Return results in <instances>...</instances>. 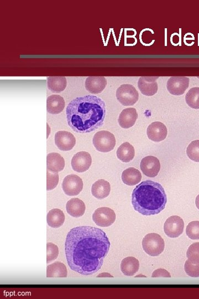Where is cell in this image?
Returning <instances> with one entry per match:
<instances>
[{
    "label": "cell",
    "mask_w": 199,
    "mask_h": 299,
    "mask_svg": "<svg viewBox=\"0 0 199 299\" xmlns=\"http://www.w3.org/2000/svg\"><path fill=\"white\" fill-rule=\"evenodd\" d=\"M110 245L102 229L90 226L75 227L68 233L66 238L68 265L81 275H93L101 268Z\"/></svg>",
    "instance_id": "obj_1"
},
{
    "label": "cell",
    "mask_w": 199,
    "mask_h": 299,
    "mask_svg": "<svg viewBox=\"0 0 199 299\" xmlns=\"http://www.w3.org/2000/svg\"><path fill=\"white\" fill-rule=\"evenodd\" d=\"M105 103L97 96L78 97L68 104L66 110L69 126L78 133H89L104 124Z\"/></svg>",
    "instance_id": "obj_2"
},
{
    "label": "cell",
    "mask_w": 199,
    "mask_h": 299,
    "mask_svg": "<svg viewBox=\"0 0 199 299\" xmlns=\"http://www.w3.org/2000/svg\"><path fill=\"white\" fill-rule=\"evenodd\" d=\"M167 203L166 193L159 183L145 181L133 191L132 204L135 210L146 216L160 213Z\"/></svg>",
    "instance_id": "obj_3"
},
{
    "label": "cell",
    "mask_w": 199,
    "mask_h": 299,
    "mask_svg": "<svg viewBox=\"0 0 199 299\" xmlns=\"http://www.w3.org/2000/svg\"><path fill=\"white\" fill-rule=\"evenodd\" d=\"M142 247L147 254L156 256L163 253L165 247V243L159 234L149 233L144 237Z\"/></svg>",
    "instance_id": "obj_4"
},
{
    "label": "cell",
    "mask_w": 199,
    "mask_h": 299,
    "mask_svg": "<svg viewBox=\"0 0 199 299\" xmlns=\"http://www.w3.org/2000/svg\"><path fill=\"white\" fill-rule=\"evenodd\" d=\"M93 145L98 151L108 152L114 150L116 145V138L110 132L102 130L96 133L93 139Z\"/></svg>",
    "instance_id": "obj_5"
},
{
    "label": "cell",
    "mask_w": 199,
    "mask_h": 299,
    "mask_svg": "<svg viewBox=\"0 0 199 299\" xmlns=\"http://www.w3.org/2000/svg\"><path fill=\"white\" fill-rule=\"evenodd\" d=\"M116 98L124 106H132L139 99V93L132 85H121L116 91Z\"/></svg>",
    "instance_id": "obj_6"
},
{
    "label": "cell",
    "mask_w": 199,
    "mask_h": 299,
    "mask_svg": "<svg viewBox=\"0 0 199 299\" xmlns=\"http://www.w3.org/2000/svg\"><path fill=\"white\" fill-rule=\"evenodd\" d=\"M116 218L114 211L105 207L98 208L93 215V220L95 224L101 227L111 226L114 223Z\"/></svg>",
    "instance_id": "obj_7"
},
{
    "label": "cell",
    "mask_w": 199,
    "mask_h": 299,
    "mask_svg": "<svg viewBox=\"0 0 199 299\" xmlns=\"http://www.w3.org/2000/svg\"><path fill=\"white\" fill-rule=\"evenodd\" d=\"M83 180L76 175L66 176L63 182L62 189L69 196H77L83 189Z\"/></svg>",
    "instance_id": "obj_8"
},
{
    "label": "cell",
    "mask_w": 199,
    "mask_h": 299,
    "mask_svg": "<svg viewBox=\"0 0 199 299\" xmlns=\"http://www.w3.org/2000/svg\"><path fill=\"white\" fill-rule=\"evenodd\" d=\"M184 222L183 220L177 215L168 218L164 224V232L170 238H175L183 233Z\"/></svg>",
    "instance_id": "obj_9"
},
{
    "label": "cell",
    "mask_w": 199,
    "mask_h": 299,
    "mask_svg": "<svg viewBox=\"0 0 199 299\" xmlns=\"http://www.w3.org/2000/svg\"><path fill=\"white\" fill-rule=\"evenodd\" d=\"M190 79L185 76H172L167 82L168 92L174 95H181L188 88Z\"/></svg>",
    "instance_id": "obj_10"
},
{
    "label": "cell",
    "mask_w": 199,
    "mask_h": 299,
    "mask_svg": "<svg viewBox=\"0 0 199 299\" xmlns=\"http://www.w3.org/2000/svg\"><path fill=\"white\" fill-rule=\"evenodd\" d=\"M92 164V156L86 151L78 152L72 159L73 170L79 173H83L88 170L91 168Z\"/></svg>",
    "instance_id": "obj_11"
},
{
    "label": "cell",
    "mask_w": 199,
    "mask_h": 299,
    "mask_svg": "<svg viewBox=\"0 0 199 299\" xmlns=\"http://www.w3.org/2000/svg\"><path fill=\"white\" fill-rule=\"evenodd\" d=\"M140 167L144 175L153 178L159 174L161 170V163L156 157L148 156L142 160Z\"/></svg>",
    "instance_id": "obj_12"
},
{
    "label": "cell",
    "mask_w": 199,
    "mask_h": 299,
    "mask_svg": "<svg viewBox=\"0 0 199 299\" xmlns=\"http://www.w3.org/2000/svg\"><path fill=\"white\" fill-rule=\"evenodd\" d=\"M55 144L59 150L69 151L76 144V138L70 132L59 131L55 135Z\"/></svg>",
    "instance_id": "obj_13"
},
{
    "label": "cell",
    "mask_w": 199,
    "mask_h": 299,
    "mask_svg": "<svg viewBox=\"0 0 199 299\" xmlns=\"http://www.w3.org/2000/svg\"><path fill=\"white\" fill-rule=\"evenodd\" d=\"M147 134L150 141L161 142L167 137L168 130L166 125L162 122H155L149 125Z\"/></svg>",
    "instance_id": "obj_14"
},
{
    "label": "cell",
    "mask_w": 199,
    "mask_h": 299,
    "mask_svg": "<svg viewBox=\"0 0 199 299\" xmlns=\"http://www.w3.org/2000/svg\"><path fill=\"white\" fill-rule=\"evenodd\" d=\"M159 76H141L138 82L139 88L143 95L151 96L157 93V79Z\"/></svg>",
    "instance_id": "obj_15"
},
{
    "label": "cell",
    "mask_w": 199,
    "mask_h": 299,
    "mask_svg": "<svg viewBox=\"0 0 199 299\" xmlns=\"http://www.w3.org/2000/svg\"><path fill=\"white\" fill-rule=\"evenodd\" d=\"M107 86L106 79L104 76H89L85 81V88L92 94L101 93Z\"/></svg>",
    "instance_id": "obj_16"
},
{
    "label": "cell",
    "mask_w": 199,
    "mask_h": 299,
    "mask_svg": "<svg viewBox=\"0 0 199 299\" xmlns=\"http://www.w3.org/2000/svg\"><path fill=\"white\" fill-rule=\"evenodd\" d=\"M137 118L138 114L135 108H126L122 111L119 117L118 122L121 128L128 129L134 126Z\"/></svg>",
    "instance_id": "obj_17"
},
{
    "label": "cell",
    "mask_w": 199,
    "mask_h": 299,
    "mask_svg": "<svg viewBox=\"0 0 199 299\" xmlns=\"http://www.w3.org/2000/svg\"><path fill=\"white\" fill-rule=\"evenodd\" d=\"M65 103L62 96L59 95H52L47 100V112L51 114H59L63 112Z\"/></svg>",
    "instance_id": "obj_18"
},
{
    "label": "cell",
    "mask_w": 199,
    "mask_h": 299,
    "mask_svg": "<svg viewBox=\"0 0 199 299\" xmlns=\"http://www.w3.org/2000/svg\"><path fill=\"white\" fill-rule=\"evenodd\" d=\"M67 213L71 216L79 218L84 214L86 206L83 201L74 198L68 201L66 205Z\"/></svg>",
    "instance_id": "obj_19"
},
{
    "label": "cell",
    "mask_w": 199,
    "mask_h": 299,
    "mask_svg": "<svg viewBox=\"0 0 199 299\" xmlns=\"http://www.w3.org/2000/svg\"><path fill=\"white\" fill-rule=\"evenodd\" d=\"M111 186L107 181L100 179L96 182L92 187V193L94 197L102 200L109 196Z\"/></svg>",
    "instance_id": "obj_20"
},
{
    "label": "cell",
    "mask_w": 199,
    "mask_h": 299,
    "mask_svg": "<svg viewBox=\"0 0 199 299\" xmlns=\"http://www.w3.org/2000/svg\"><path fill=\"white\" fill-rule=\"evenodd\" d=\"M65 167L64 158L58 153H51L47 156V168L52 172H59Z\"/></svg>",
    "instance_id": "obj_21"
},
{
    "label": "cell",
    "mask_w": 199,
    "mask_h": 299,
    "mask_svg": "<svg viewBox=\"0 0 199 299\" xmlns=\"http://www.w3.org/2000/svg\"><path fill=\"white\" fill-rule=\"evenodd\" d=\"M140 268V263L133 256H128L123 260L121 264V269L123 274L133 276Z\"/></svg>",
    "instance_id": "obj_22"
},
{
    "label": "cell",
    "mask_w": 199,
    "mask_h": 299,
    "mask_svg": "<svg viewBox=\"0 0 199 299\" xmlns=\"http://www.w3.org/2000/svg\"><path fill=\"white\" fill-rule=\"evenodd\" d=\"M47 222L48 225L52 228H59L64 223L65 215L62 211L55 208L48 213Z\"/></svg>",
    "instance_id": "obj_23"
},
{
    "label": "cell",
    "mask_w": 199,
    "mask_h": 299,
    "mask_svg": "<svg viewBox=\"0 0 199 299\" xmlns=\"http://www.w3.org/2000/svg\"><path fill=\"white\" fill-rule=\"evenodd\" d=\"M135 156V150L133 146L128 142L123 143L118 150L117 156L123 163L131 162Z\"/></svg>",
    "instance_id": "obj_24"
},
{
    "label": "cell",
    "mask_w": 199,
    "mask_h": 299,
    "mask_svg": "<svg viewBox=\"0 0 199 299\" xmlns=\"http://www.w3.org/2000/svg\"><path fill=\"white\" fill-rule=\"evenodd\" d=\"M67 81L65 76H49L47 77L48 88L52 92L60 93L67 87Z\"/></svg>",
    "instance_id": "obj_25"
},
{
    "label": "cell",
    "mask_w": 199,
    "mask_h": 299,
    "mask_svg": "<svg viewBox=\"0 0 199 299\" xmlns=\"http://www.w3.org/2000/svg\"><path fill=\"white\" fill-rule=\"evenodd\" d=\"M141 179L142 175L140 171L133 168H128L122 173V182L126 185H136L141 182Z\"/></svg>",
    "instance_id": "obj_26"
},
{
    "label": "cell",
    "mask_w": 199,
    "mask_h": 299,
    "mask_svg": "<svg viewBox=\"0 0 199 299\" xmlns=\"http://www.w3.org/2000/svg\"><path fill=\"white\" fill-rule=\"evenodd\" d=\"M67 273L64 264L60 262H55L47 268V277H66Z\"/></svg>",
    "instance_id": "obj_27"
},
{
    "label": "cell",
    "mask_w": 199,
    "mask_h": 299,
    "mask_svg": "<svg viewBox=\"0 0 199 299\" xmlns=\"http://www.w3.org/2000/svg\"><path fill=\"white\" fill-rule=\"evenodd\" d=\"M185 101L190 108L199 109V88L190 89L185 96Z\"/></svg>",
    "instance_id": "obj_28"
},
{
    "label": "cell",
    "mask_w": 199,
    "mask_h": 299,
    "mask_svg": "<svg viewBox=\"0 0 199 299\" xmlns=\"http://www.w3.org/2000/svg\"><path fill=\"white\" fill-rule=\"evenodd\" d=\"M188 156L196 163H199V141L192 142L189 145L187 149Z\"/></svg>",
    "instance_id": "obj_29"
},
{
    "label": "cell",
    "mask_w": 199,
    "mask_h": 299,
    "mask_svg": "<svg viewBox=\"0 0 199 299\" xmlns=\"http://www.w3.org/2000/svg\"><path fill=\"white\" fill-rule=\"evenodd\" d=\"M58 172H55L47 170V190L51 191L56 188L59 183Z\"/></svg>",
    "instance_id": "obj_30"
},
{
    "label": "cell",
    "mask_w": 199,
    "mask_h": 299,
    "mask_svg": "<svg viewBox=\"0 0 199 299\" xmlns=\"http://www.w3.org/2000/svg\"><path fill=\"white\" fill-rule=\"evenodd\" d=\"M188 260L194 264L199 263V243H195L189 247L187 253Z\"/></svg>",
    "instance_id": "obj_31"
},
{
    "label": "cell",
    "mask_w": 199,
    "mask_h": 299,
    "mask_svg": "<svg viewBox=\"0 0 199 299\" xmlns=\"http://www.w3.org/2000/svg\"><path fill=\"white\" fill-rule=\"evenodd\" d=\"M186 234L191 240H199V221L191 222L187 226Z\"/></svg>",
    "instance_id": "obj_32"
},
{
    "label": "cell",
    "mask_w": 199,
    "mask_h": 299,
    "mask_svg": "<svg viewBox=\"0 0 199 299\" xmlns=\"http://www.w3.org/2000/svg\"><path fill=\"white\" fill-rule=\"evenodd\" d=\"M59 255L58 247L52 243H49L47 245V263H49L56 260Z\"/></svg>",
    "instance_id": "obj_33"
},
{
    "label": "cell",
    "mask_w": 199,
    "mask_h": 299,
    "mask_svg": "<svg viewBox=\"0 0 199 299\" xmlns=\"http://www.w3.org/2000/svg\"><path fill=\"white\" fill-rule=\"evenodd\" d=\"M184 269L188 275L193 277H199V263H192L187 260L185 263Z\"/></svg>",
    "instance_id": "obj_34"
},
{
    "label": "cell",
    "mask_w": 199,
    "mask_h": 299,
    "mask_svg": "<svg viewBox=\"0 0 199 299\" xmlns=\"http://www.w3.org/2000/svg\"><path fill=\"white\" fill-rule=\"evenodd\" d=\"M152 277H171L170 273L167 270L159 269L154 271L152 274Z\"/></svg>",
    "instance_id": "obj_35"
},
{
    "label": "cell",
    "mask_w": 199,
    "mask_h": 299,
    "mask_svg": "<svg viewBox=\"0 0 199 299\" xmlns=\"http://www.w3.org/2000/svg\"><path fill=\"white\" fill-rule=\"evenodd\" d=\"M97 277H112L113 276L108 273H102L98 275Z\"/></svg>",
    "instance_id": "obj_36"
},
{
    "label": "cell",
    "mask_w": 199,
    "mask_h": 299,
    "mask_svg": "<svg viewBox=\"0 0 199 299\" xmlns=\"http://www.w3.org/2000/svg\"><path fill=\"white\" fill-rule=\"evenodd\" d=\"M195 204L197 209L199 210V194L196 198Z\"/></svg>",
    "instance_id": "obj_37"
}]
</instances>
